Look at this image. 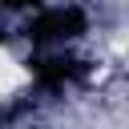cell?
Listing matches in <instances>:
<instances>
[{"mask_svg":"<svg viewBox=\"0 0 129 129\" xmlns=\"http://www.w3.org/2000/svg\"><path fill=\"white\" fill-rule=\"evenodd\" d=\"M28 85V73H24V64L12 56V52H4L0 48V97H12L16 89H24Z\"/></svg>","mask_w":129,"mask_h":129,"instance_id":"obj_1","label":"cell"}]
</instances>
